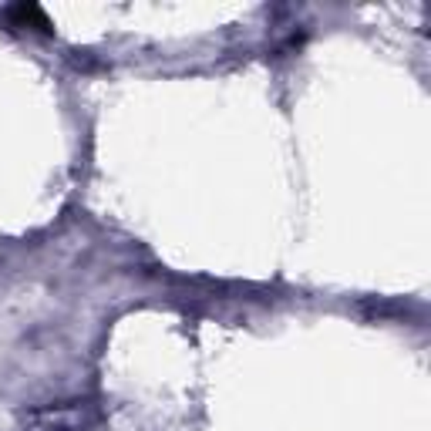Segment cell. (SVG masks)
Instances as JSON below:
<instances>
[{
  "label": "cell",
  "mask_w": 431,
  "mask_h": 431,
  "mask_svg": "<svg viewBox=\"0 0 431 431\" xmlns=\"http://www.w3.org/2000/svg\"><path fill=\"white\" fill-rule=\"evenodd\" d=\"M11 17H14V21H17L21 27H24V24H38L41 31H51V21L44 17V11H41V7H14Z\"/></svg>",
  "instance_id": "6da1fadb"
}]
</instances>
